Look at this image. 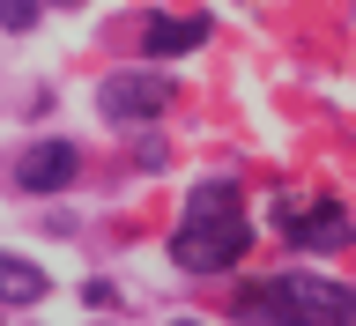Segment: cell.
Returning <instances> with one entry per match:
<instances>
[{"label": "cell", "instance_id": "obj_2", "mask_svg": "<svg viewBox=\"0 0 356 326\" xmlns=\"http://www.w3.org/2000/svg\"><path fill=\"white\" fill-rule=\"evenodd\" d=\"M275 311H282V319H356V297L341 282H327V275H275Z\"/></svg>", "mask_w": 356, "mask_h": 326}, {"label": "cell", "instance_id": "obj_6", "mask_svg": "<svg viewBox=\"0 0 356 326\" xmlns=\"http://www.w3.org/2000/svg\"><path fill=\"white\" fill-rule=\"evenodd\" d=\"M200 38H208L200 15H149V22H141V44H149L156 60H178V52H193Z\"/></svg>", "mask_w": 356, "mask_h": 326}, {"label": "cell", "instance_id": "obj_8", "mask_svg": "<svg viewBox=\"0 0 356 326\" xmlns=\"http://www.w3.org/2000/svg\"><path fill=\"white\" fill-rule=\"evenodd\" d=\"M0 22H8V30H30V22H38V0H0Z\"/></svg>", "mask_w": 356, "mask_h": 326}, {"label": "cell", "instance_id": "obj_9", "mask_svg": "<svg viewBox=\"0 0 356 326\" xmlns=\"http://www.w3.org/2000/svg\"><path fill=\"white\" fill-rule=\"evenodd\" d=\"M60 8H74V0H60Z\"/></svg>", "mask_w": 356, "mask_h": 326}, {"label": "cell", "instance_id": "obj_10", "mask_svg": "<svg viewBox=\"0 0 356 326\" xmlns=\"http://www.w3.org/2000/svg\"><path fill=\"white\" fill-rule=\"evenodd\" d=\"M349 297H356V289H349Z\"/></svg>", "mask_w": 356, "mask_h": 326}, {"label": "cell", "instance_id": "obj_1", "mask_svg": "<svg viewBox=\"0 0 356 326\" xmlns=\"http://www.w3.org/2000/svg\"><path fill=\"white\" fill-rule=\"evenodd\" d=\"M245 245H252L245 208H186V222H178V238H171V260L186 275H222V267L245 260Z\"/></svg>", "mask_w": 356, "mask_h": 326}, {"label": "cell", "instance_id": "obj_3", "mask_svg": "<svg viewBox=\"0 0 356 326\" xmlns=\"http://www.w3.org/2000/svg\"><path fill=\"white\" fill-rule=\"evenodd\" d=\"M97 104H104V119H127V127H141V119H163V111L178 104V89L163 82V74H104Z\"/></svg>", "mask_w": 356, "mask_h": 326}, {"label": "cell", "instance_id": "obj_4", "mask_svg": "<svg viewBox=\"0 0 356 326\" xmlns=\"http://www.w3.org/2000/svg\"><path fill=\"white\" fill-rule=\"evenodd\" d=\"M74 171H82V149L74 141H30L22 163H15V186L22 193H67Z\"/></svg>", "mask_w": 356, "mask_h": 326}, {"label": "cell", "instance_id": "obj_7", "mask_svg": "<svg viewBox=\"0 0 356 326\" xmlns=\"http://www.w3.org/2000/svg\"><path fill=\"white\" fill-rule=\"evenodd\" d=\"M44 297V267L38 260H22V252H0V304H38Z\"/></svg>", "mask_w": 356, "mask_h": 326}, {"label": "cell", "instance_id": "obj_5", "mask_svg": "<svg viewBox=\"0 0 356 326\" xmlns=\"http://www.w3.org/2000/svg\"><path fill=\"white\" fill-rule=\"evenodd\" d=\"M282 230L305 252H349L356 245V222H349V208H334V200H319L312 215H297V208H282Z\"/></svg>", "mask_w": 356, "mask_h": 326}]
</instances>
